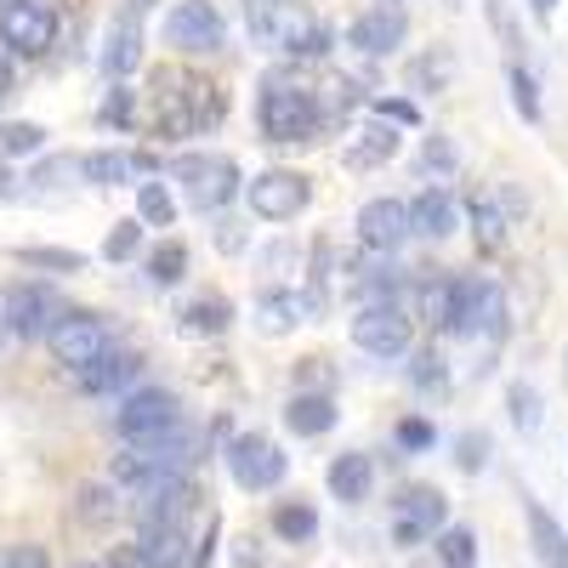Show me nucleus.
<instances>
[{
	"mask_svg": "<svg viewBox=\"0 0 568 568\" xmlns=\"http://www.w3.org/2000/svg\"><path fill=\"white\" fill-rule=\"evenodd\" d=\"M0 336H7V313H0Z\"/></svg>",
	"mask_w": 568,
	"mask_h": 568,
	"instance_id": "53",
	"label": "nucleus"
},
{
	"mask_svg": "<svg viewBox=\"0 0 568 568\" xmlns=\"http://www.w3.org/2000/svg\"><path fill=\"white\" fill-rule=\"evenodd\" d=\"M233 568H262V562H256L251 551H240V562H233Z\"/></svg>",
	"mask_w": 568,
	"mask_h": 568,
	"instance_id": "51",
	"label": "nucleus"
},
{
	"mask_svg": "<svg viewBox=\"0 0 568 568\" xmlns=\"http://www.w3.org/2000/svg\"><path fill=\"white\" fill-rule=\"evenodd\" d=\"M136 551L149 568H187L194 562L187 524H136Z\"/></svg>",
	"mask_w": 568,
	"mask_h": 568,
	"instance_id": "17",
	"label": "nucleus"
},
{
	"mask_svg": "<svg viewBox=\"0 0 568 568\" xmlns=\"http://www.w3.org/2000/svg\"><path fill=\"white\" fill-rule=\"evenodd\" d=\"M438 562H444V568H478V535H471L466 524L444 529V535H438Z\"/></svg>",
	"mask_w": 568,
	"mask_h": 568,
	"instance_id": "33",
	"label": "nucleus"
},
{
	"mask_svg": "<svg viewBox=\"0 0 568 568\" xmlns=\"http://www.w3.org/2000/svg\"><path fill=\"white\" fill-rule=\"evenodd\" d=\"M74 568H114V562H109V557H103V562H74Z\"/></svg>",
	"mask_w": 568,
	"mask_h": 568,
	"instance_id": "52",
	"label": "nucleus"
},
{
	"mask_svg": "<svg viewBox=\"0 0 568 568\" xmlns=\"http://www.w3.org/2000/svg\"><path fill=\"white\" fill-rule=\"evenodd\" d=\"M484 460H489V438H484V433H460L455 466H460V471H484Z\"/></svg>",
	"mask_w": 568,
	"mask_h": 568,
	"instance_id": "43",
	"label": "nucleus"
},
{
	"mask_svg": "<svg viewBox=\"0 0 568 568\" xmlns=\"http://www.w3.org/2000/svg\"><path fill=\"white\" fill-rule=\"evenodd\" d=\"M136 222H149V227H171L176 222V205L165 194V182H136Z\"/></svg>",
	"mask_w": 568,
	"mask_h": 568,
	"instance_id": "32",
	"label": "nucleus"
},
{
	"mask_svg": "<svg viewBox=\"0 0 568 568\" xmlns=\"http://www.w3.org/2000/svg\"><path fill=\"white\" fill-rule=\"evenodd\" d=\"M273 529H278L284 540H313V535H318V517H313V506H302V500H284V506H273Z\"/></svg>",
	"mask_w": 568,
	"mask_h": 568,
	"instance_id": "35",
	"label": "nucleus"
},
{
	"mask_svg": "<svg viewBox=\"0 0 568 568\" xmlns=\"http://www.w3.org/2000/svg\"><path fill=\"white\" fill-rule=\"evenodd\" d=\"M398 154V125H387V120H364L353 136H347V149H342V160H347V171H375V165H387Z\"/></svg>",
	"mask_w": 568,
	"mask_h": 568,
	"instance_id": "18",
	"label": "nucleus"
},
{
	"mask_svg": "<svg viewBox=\"0 0 568 568\" xmlns=\"http://www.w3.org/2000/svg\"><path fill=\"white\" fill-rule=\"evenodd\" d=\"M222 114H227V98H222L216 80H205V74H176V69H160V74H154L149 125H154L160 136H200V131H211Z\"/></svg>",
	"mask_w": 568,
	"mask_h": 568,
	"instance_id": "1",
	"label": "nucleus"
},
{
	"mask_svg": "<svg viewBox=\"0 0 568 568\" xmlns=\"http://www.w3.org/2000/svg\"><path fill=\"white\" fill-rule=\"evenodd\" d=\"M336 420H342V409H336L329 393H296L291 404H284V426H291L296 438H324Z\"/></svg>",
	"mask_w": 568,
	"mask_h": 568,
	"instance_id": "22",
	"label": "nucleus"
},
{
	"mask_svg": "<svg viewBox=\"0 0 568 568\" xmlns=\"http://www.w3.org/2000/svg\"><path fill=\"white\" fill-rule=\"evenodd\" d=\"M529 540H535L540 568H568V535L557 529V517L540 500H529Z\"/></svg>",
	"mask_w": 568,
	"mask_h": 568,
	"instance_id": "27",
	"label": "nucleus"
},
{
	"mask_svg": "<svg viewBox=\"0 0 568 568\" xmlns=\"http://www.w3.org/2000/svg\"><path fill=\"white\" fill-rule=\"evenodd\" d=\"M404 34H409V18H404V7H393V0H382V7L358 12L353 29H347L353 52H364V58H393L398 45H404Z\"/></svg>",
	"mask_w": 568,
	"mask_h": 568,
	"instance_id": "15",
	"label": "nucleus"
},
{
	"mask_svg": "<svg viewBox=\"0 0 568 568\" xmlns=\"http://www.w3.org/2000/svg\"><path fill=\"white\" fill-rule=\"evenodd\" d=\"M409 382L426 387V393H444V382H449L444 358H438V353H415V358H409Z\"/></svg>",
	"mask_w": 568,
	"mask_h": 568,
	"instance_id": "42",
	"label": "nucleus"
},
{
	"mask_svg": "<svg viewBox=\"0 0 568 568\" xmlns=\"http://www.w3.org/2000/svg\"><path fill=\"white\" fill-rule=\"evenodd\" d=\"M182 273H187V245L182 240H165V245L149 251V278L154 284H176Z\"/></svg>",
	"mask_w": 568,
	"mask_h": 568,
	"instance_id": "37",
	"label": "nucleus"
},
{
	"mask_svg": "<svg viewBox=\"0 0 568 568\" xmlns=\"http://www.w3.org/2000/svg\"><path fill=\"white\" fill-rule=\"evenodd\" d=\"M165 45L171 52H222L227 45V23L222 12L211 7V0H176V7L165 12Z\"/></svg>",
	"mask_w": 568,
	"mask_h": 568,
	"instance_id": "8",
	"label": "nucleus"
},
{
	"mask_svg": "<svg viewBox=\"0 0 568 568\" xmlns=\"http://www.w3.org/2000/svg\"><path fill=\"white\" fill-rule=\"evenodd\" d=\"M80 506V524H109V517L120 511V495H114V484H80V495H74Z\"/></svg>",
	"mask_w": 568,
	"mask_h": 568,
	"instance_id": "34",
	"label": "nucleus"
},
{
	"mask_svg": "<svg viewBox=\"0 0 568 568\" xmlns=\"http://www.w3.org/2000/svg\"><path fill=\"white\" fill-rule=\"evenodd\" d=\"M52 353H58V364H69L74 375H80V369H91L98 358H109V353H114L109 324H103L98 313H69V318L52 329Z\"/></svg>",
	"mask_w": 568,
	"mask_h": 568,
	"instance_id": "12",
	"label": "nucleus"
},
{
	"mask_svg": "<svg viewBox=\"0 0 568 568\" xmlns=\"http://www.w3.org/2000/svg\"><path fill=\"white\" fill-rule=\"evenodd\" d=\"M251 313H256V329H267V336H284V329H296L313 307H307V296H296V291H262Z\"/></svg>",
	"mask_w": 568,
	"mask_h": 568,
	"instance_id": "24",
	"label": "nucleus"
},
{
	"mask_svg": "<svg viewBox=\"0 0 568 568\" xmlns=\"http://www.w3.org/2000/svg\"><path fill=\"white\" fill-rule=\"evenodd\" d=\"M529 7H535L540 18H551V12H557V0H529Z\"/></svg>",
	"mask_w": 568,
	"mask_h": 568,
	"instance_id": "50",
	"label": "nucleus"
},
{
	"mask_svg": "<svg viewBox=\"0 0 568 568\" xmlns=\"http://www.w3.org/2000/svg\"><path fill=\"white\" fill-rule=\"evenodd\" d=\"M506 91H511L517 114H524L529 125H540V80H535L524 63H511V58H506Z\"/></svg>",
	"mask_w": 568,
	"mask_h": 568,
	"instance_id": "31",
	"label": "nucleus"
},
{
	"mask_svg": "<svg viewBox=\"0 0 568 568\" xmlns=\"http://www.w3.org/2000/svg\"><path fill=\"white\" fill-rule=\"evenodd\" d=\"M136 369H142L136 353H109V358H98L91 369H80V387H85L91 398H98V393H120V387L136 382Z\"/></svg>",
	"mask_w": 568,
	"mask_h": 568,
	"instance_id": "26",
	"label": "nucleus"
},
{
	"mask_svg": "<svg viewBox=\"0 0 568 568\" xmlns=\"http://www.w3.org/2000/svg\"><path fill=\"white\" fill-rule=\"evenodd\" d=\"M393 438H398V449H404V455H420V449H433L438 426L426 420V415H404V420L393 426Z\"/></svg>",
	"mask_w": 568,
	"mask_h": 568,
	"instance_id": "39",
	"label": "nucleus"
},
{
	"mask_svg": "<svg viewBox=\"0 0 568 568\" xmlns=\"http://www.w3.org/2000/svg\"><path fill=\"white\" fill-rule=\"evenodd\" d=\"M109 562H114V568H149V562H142V551H136V546H125V551H114Z\"/></svg>",
	"mask_w": 568,
	"mask_h": 568,
	"instance_id": "47",
	"label": "nucleus"
},
{
	"mask_svg": "<svg viewBox=\"0 0 568 568\" xmlns=\"http://www.w3.org/2000/svg\"><path fill=\"white\" fill-rule=\"evenodd\" d=\"M45 149V131L34 120H12L0 125V154H40Z\"/></svg>",
	"mask_w": 568,
	"mask_h": 568,
	"instance_id": "38",
	"label": "nucleus"
},
{
	"mask_svg": "<svg viewBox=\"0 0 568 568\" xmlns=\"http://www.w3.org/2000/svg\"><path fill=\"white\" fill-rule=\"evenodd\" d=\"M149 171H154L149 154H125V149H103V154H85V160H80V176L98 182V187H120V182L149 176Z\"/></svg>",
	"mask_w": 568,
	"mask_h": 568,
	"instance_id": "21",
	"label": "nucleus"
},
{
	"mask_svg": "<svg viewBox=\"0 0 568 568\" xmlns=\"http://www.w3.org/2000/svg\"><path fill=\"white\" fill-rule=\"evenodd\" d=\"M0 562H7V568H45V551L40 546H12Z\"/></svg>",
	"mask_w": 568,
	"mask_h": 568,
	"instance_id": "46",
	"label": "nucleus"
},
{
	"mask_svg": "<svg viewBox=\"0 0 568 568\" xmlns=\"http://www.w3.org/2000/svg\"><path fill=\"white\" fill-rule=\"evenodd\" d=\"M182 420V398L165 393V387H136L125 393V404L114 409V433L125 444H154L160 433H171V426Z\"/></svg>",
	"mask_w": 568,
	"mask_h": 568,
	"instance_id": "5",
	"label": "nucleus"
},
{
	"mask_svg": "<svg viewBox=\"0 0 568 568\" xmlns=\"http://www.w3.org/2000/svg\"><path fill=\"white\" fill-rule=\"evenodd\" d=\"M0 40H7L12 52H23V58L52 52V40H58V12L45 7V0H12V7L0 12Z\"/></svg>",
	"mask_w": 568,
	"mask_h": 568,
	"instance_id": "13",
	"label": "nucleus"
},
{
	"mask_svg": "<svg viewBox=\"0 0 568 568\" xmlns=\"http://www.w3.org/2000/svg\"><path fill=\"white\" fill-rule=\"evenodd\" d=\"M0 568H7V562H0Z\"/></svg>",
	"mask_w": 568,
	"mask_h": 568,
	"instance_id": "55",
	"label": "nucleus"
},
{
	"mask_svg": "<svg viewBox=\"0 0 568 568\" xmlns=\"http://www.w3.org/2000/svg\"><path fill=\"white\" fill-rule=\"evenodd\" d=\"M245 194H251V211L262 222H291V216L307 211L313 187H307L302 171H262L256 182H245Z\"/></svg>",
	"mask_w": 568,
	"mask_h": 568,
	"instance_id": "14",
	"label": "nucleus"
},
{
	"mask_svg": "<svg viewBox=\"0 0 568 568\" xmlns=\"http://www.w3.org/2000/svg\"><path fill=\"white\" fill-rule=\"evenodd\" d=\"M136 63H142V29H136V18H120V23L109 29V40H103V69H109L114 80H125Z\"/></svg>",
	"mask_w": 568,
	"mask_h": 568,
	"instance_id": "28",
	"label": "nucleus"
},
{
	"mask_svg": "<svg viewBox=\"0 0 568 568\" xmlns=\"http://www.w3.org/2000/svg\"><path fill=\"white\" fill-rule=\"evenodd\" d=\"M466 216H471V233H478V245H500L511 233V200L500 194V187H484V194L466 200Z\"/></svg>",
	"mask_w": 568,
	"mask_h": 568,
	"instance_id": "23",
	"label": "nucleus"
},
{
	"mask_svg": "<svg viewBox=\"0 0 568 568\" xmlns=\"http://www.w3.org/2000/svg\"><path fill=\"white\" fill-rule=\"evenodd\" d=\"M12 194V171H7V160H0V200Z\"/></svg>",
	"mask_w": 568,
	"mask_h": 568,
	"instance_id": "49",
	"label": "nucleus"
},
{
	"mask_svg": "<svg viewBox=\"0 0 568 568\" xmlns=\"http://www.w3.org/2000/svg\"><path fill=\"white\" fill-rule=\"evenodd\" d=\"M375 120H387V125H420V109L404 103V98H382V103H375Z\"/></svg>",
	"mask_w": 568,
	"mask_h": 568,
	"instance_id": "45",
	"label": "nucleus"
},
{
	"mask_svg": "<svg viewBox=\"0 0 568 568\" xmlns=\"http://www.w3.org/2000/svg\"><path fill=\"white\" fill-rule=\"evenodd\" d=\"M256 125L267 142H313L324 125V103H318V85H307L291 69H273L262 74L256 91Z\"/></svg>",
	"mask_w": 568,
	"mask_h": 568,
	"instance_id": "3",
	"label": "nucleus"
},
{
	"mask_svg": "<svg viewBox=\"0 0 568 568\" xmlns=\"http://www.w3.org/2000/svg\"><path fill=\"white\" fill-rule=\"evenodd\" d=\"M409 233H415V216H409L404 200H369V205H358V240L369 251H398Z\"/></svg>",
	"mask_w": 568,
	"mask_h": 568,
	"instance_id": "16",
	"label": "nucleus"
},
{
	"mask_svg": "<svg viewBox=\"0 0 568 568\" xmlns=\"http://www.w3.org/2000/svg\"><path fill=\"white\" fill-rule=\"evenodd\" d=\"M409 216H415L420 240H449V233L460 227V200L449 194V187H420V194L409 200Z\"/></svg>",
	"mask_w": 568,
	"mask_h": 568,
	"instance_id": "19",
	"label": "nucleus"
},
{
	"mask_svg": "<svg viewBox=\"0 0 568 568\" xmlns=\"http://www.w3.org/2000/svg\"><path fill=\"white\" fill-rule=\"evenodd\" d=\"M103 120H109L114 131H125V125L136 120V91H125V85H114V91H109V103H103Z\"/></svg>",
	"mask_w": 568,
	"mask_h": 568,
	"instance_id": "44",
	"label": "nucleus"
},
{
	"mask_svg": "<svg viewBox=\"0 0 568 568\" xmlns=\"http://www.w3.org/2000/svg\"><path fill=\"white\" fill-rule=\"evenodd\" d=\"M506 409H511V420L524 426V433H540V415H546V398L529 387V382H511V393H506Z\"/></svg>",
	"mask_w": 568,
	"mask_h": 568,
	"instance_id": "36",
	"label": "nucleus"
},
{
	"mask_svg": "<svg viewBox=\"0 0 568 568\" xmlns=\"http://www.w3.org/2000/svg\"><path fill=\"white\" fill-rule=\"evenodd\" d=\"M182 336H222V329L233 324V307L222 296H200V302H187L182 307Z\"/></svg>",
	"mask_w": 568,
	"mask_h": 568,
	"instance_id": "29",
	"label": "nucleus"
},
{
	"mask_svg": "<svg viewBox=\"0 0 568 568\" xmlns=\"http://www.w3.org/2000/svg\"><path fill=\"white\" fill-rule=\"evenodd\" d=\"M415 307H420L426 324L449 329V318H455V278H426L420 291H415Z\"/></svg>",
	"mask_w": 568,
	"mask_h": 568,
	"instance_id": "30",
	"label": "nucleus"
},
{
	"mask_svg": "<svg viewBox=\"0 0 568 568\" xmlns=\"http://www.w3.org/2000/svg\"><path fill=\"white\" fill-rule=\"evenodd\" d=\"M251 34L256 45H267V52H284V58H329L336 52V29H329L313 7H302V0H251Z\"/></svg>",
	"mask_w": 568,
	"mask_h": 568,
	"instance_id": "2",
	"label": "nucleus"
},
{
	"mask_svg": "<svg viewBox=\"0 0 568 568\" xmlns=\"http://www.w3.org/2000/svg\"><path fill=\"white\" fill-rule=\"evenodd\" d=\"M444 517H449L444 489H433V484L404 489V495L393 500V546H420L426 535H444V529H449Z\"/></svg>",
	"mask_w": 568,
	"mask_h": 568,
	"instance_id": "11",
	"label": "nucleus"
},
{
	"mask_svg": "<svg viewBox=\"0 0 568 568\" xmlns=\"http://www.w3.org/2000/svg\"><path fill=\"white\" fill-rule=\"evenodd\" d=\"M460 171V154H455V142L444 131L433 136H420V154H415V182H433V187H449Z\"/></svg>",
	"mask_w": 568,
	"mask_h": 568,
	"instance_id": "25",
	"label": "nucleus"
},
{
	"mask_svg": "<svg viewBox=\"0 0 568 568\" xmlns=\"http://www.w3.org/2000/svg\"><path fill=\"white\" fill-rule=\"evenodd\" d=\"M142 251V222H114V233L103 240V256L109 262H131Z\"/></svg>",
	"mask_w": 568,
	"mask_h": 568,
	"instance_id": "40",
	"label": "nucleus"
},
{
	"mask_svg": "<svg viewBox=\"0 0 568 568\" xmlns=\"http://www.w3.org/2000/svg\"><path fill=\"white\" fill-rule=\"evenodd\" d=\"M7 7H12V0H0V12H7Z\"/></svg>",
	"mask_w": 568,
	"mask_h": 568,
	"instance_id": "54",
	"label": "nucleus"
},
{
	"mask_svg": "<svg viewBox=\"0 0 568 568\" xmlns=\"http://www.w3.org/2000/svg\"><path fill=\"white\" fill-rule=\"evenodd\" d=\"M176 182L194 211H222L233 194H240V165H233L227 154H182L176 165Z\"/></svg>",
	"mask_w": 568,
	"mask_h": 568,
	"instance_id": "4",
	"label": "nucleus"
},
{
	"mask_svg": "<svg viewBox=\"0 0 568 568\" xmlns=\"http://www.w3.org/2000/svg\"><path fill=\"white\" fill-rule=\"evenodd\" d=\"M69 313H63V302H58V291L52 284H12V296H7V329L12 336H23V342H52V329L63 324Z\"/></svg>",
	"mask_w": 568,
	"mask_h": 568,
	"instance_id": "10",
	"label": "nucleus"
},
{
	"mask_svg": "<svg viewBox=\"0 0 568 568\" xmlns=\"http://www.w3.org/2000/svg\"><path fill=\"white\" fill-rule=\"evenodd\" d=\"M12 85H18V74H12V58L0 52V98H12Z\"/></svg>",
	"mask_w": 568,
	"mask_h": 568,
	"instance_id": "48",
	"label": "nucleus"
},
{
	"mask_svg": "<svg viewBox=\"0 0 568 568\" xmlns=\"http://www.w3.org/2000/svg\"><path fill=\"white\" fill-rule=\"evenodd\" d=\"M18 262H29V267H63V273L85 267V256H80V251H52V245H23V251H18Z\"/></svg>",
	"mask_w": 568,
	"mask_h": 568,
	"instance_id": "41",
	"label": "nucleus"
},
{
	"mask_svg": "<svg viewBox=\"0 0 568 568\" xmlns=\"http://www.w3.org/2000/svg\"><path fill=\"white\" fill-rule=\"evenodd\" d=\"M353 347L369 358H404L409 353V313L393 302H364L353 318Z\"/></svg>",
	"mask_w": 568,
	"mask_h": 568,
	"instance_id": "9",
	"label": "nucleus"
},
{
	"mask_svg": "<svg viewBox=\"0 0 568 568\" xmlns=\"http://www.w3.org/2000/svg\"><path fill=\"white\" fill-rule=\"evenodd\" d=\"M227 471H233V484L262 495V489H278L284 484V471H291V455H284L273 438L262 433H240L227 444Z\"/></svg>",
	"mask_w": 568,
	"mask_h": 568,
	"instance_id": "7",
	"label": "nucleus"
},
{
	"mask_svg": "<svg viewBox=\"0 0 568 568\" xmlns=\"http://www.w3.org/2000/svg\"><path fill=\"white\" fill-rule=\"evenodd\" d=\"M369 489H375V460L364 449H347V455L329 460V495H336L342 506L369 500Z\"/></svg>",
	"mask_w": 568,
	"mask_h": 568,
	"instance_id": "20",
	"label": "nucleus"
},
{
	"mask_svg": "<svg viewBox=\"0 0 568 568\" xmlns=\"http://www.w3.org/2000/svg\"><path fill=\"white\" fill-rule=\"evenodd\" d=\"M500 329H506V296H500V284H489V278H455V318H449V336L500 342Z\"/></svg>",
	"mask_w": 568,
	"mask_h": 568,
	"instance_id": "6",
	"label": "nucleus"
}]
</instances>
